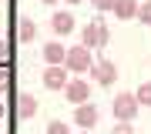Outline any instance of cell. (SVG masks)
Segmentation results:
<instances>
[{
  "instance_id": "cell-1",
  "label": "cell",
  "mask_w": 151,
  "mask_h": 134,
  "mask_svg": "<svg viewBox=\"0 0 151 134\" xmlns=\"http://www.w3.org/2000/svg\"><path fill=\"white\" fill-rule=\"evenodd\" d=\"M64 67H67V74H87V70L94 67V57H91V50L87 47H70L67 54H64Z\"/></svg>"
},
{
  "instance_id": "cell-2",
  "label": "cell",
  "mask_w": 151,
  "mask_h": 134,
  "mask_svg": "<svg viewBox=\"0 0 151 134\" xmlns=\"http://www.w3.org/2000/svg\"><path fill=\"white\" fill-rule=\"evenodd\" d=\"M111 114H114L121 124H131V121H134V114H138L134 94H118V97H114V104H111Z\"/></svg>"
},
{
  "instance_id": "cell-3",
  "label": "cell",
  "mask_w": 151,
  "mask_h": 134,
  "mask_svg": "<svg viewBox=\"0 0 151 134\" xmlns=\"http://www.w3.org/2000/svg\"><path fill=\"white\" fill-rule=\"evenodd\" d=\"M64 94H67L70 104H87V101H91V84H87L84 77H74V80H67Z\"/></svg>"
},
{
  "instance_id": "cell-4",
  "label": "cell",
  "mask_w": 151,
  "mask_h": 134,
  "mask_svg": "<svg viewBox=\"0 0 151 134\" xmlns=\"http://www.w3.org/2000/svg\"><path fill=\"white\" fill-rule=\"evenodd\" d=\"M67 80H70V77H67V67H64V64L44 70V87H50V91H64Z\"/></svg>"
},
{
  "instance_id": "cell-5",
  "label": "cell",
  "mask_w": 151,
  "mask_h": 134,
  "mask_svg": "<svg viewBox=\"0 0 151 134\" xmlns=\"http://www.w3.org/2000/svg\"><path fill=\"white\" fill-rule=\"evenodd\" d=\"M91 77L97 80V84H104V87H111L114 80H118V67H114L111 60H97V64L91 67Z\"/></svg>"
},
{
  "instance_id": "cell-6",
  "label": "cell",
  "mask_w": 151,
  "mask_h": 134,
  "mask_svg": "<svg viewBox=\"0 0 151 134\" xmlns=\"http://www.w3.org/2000/svg\"><path fill=\"white\" fill-rule=\"evenodd\" d=\"M74 124L81 131H91L94 124H97V107L94 104H77L74 107Z\"/></svg>"
},
{
  "instance_id": "cell-7",
  "label": "cell",
  "mask_w": 151,
  "mask_h": 134,
  "mask_svg": "<svg viewBox=\"0 0 151 134\" xmlns=\"http://www.w3.org/2000/svg\"><path fill=\"white\" fill-rule=\"evenodd\" d=\"M50 27H54L57 37L70 34V30H74V14H70V10H54V17H50Z\"/></svg>"
},
{
  "instance_id": "cell-8",
  "label": "cell",
  "mask_w": 151,
  "mask_h": 134,
  "mask_svg": "<svg viewBox=\"0 0 151 134\" xmlns=\"http://www.w3.org/2000/svg\"><path fill=\"white\" fill-rule=\"evenodd\" d=\"M34 114H37V97L27 94V91H24V94H17V118H24V121H27V118H34Z\"/></svg>"
},
{
  "instance_id": "cell-9",
  "label": "cell",
  "mask_w": 151,
  "mask_h": 134,
  "mask_svg": "<svg viewBox=\"0 0 151 134\" xmlns=\"http://www.w3.org/2000/svg\"><path fill=\"white\" fill-rule=\"evenodd\" d=\"M64 54H67V47H64V44H57V40L44 44V60H47V67H57V64H64Z\"/></svg>"
},
{
  "instance_id": "cell-10",
  "label": "cell",
  "mask_w": 151,
  "mask_h": 134,
  "mask_svg": "<svg viewBox=\"0 0 151 134\" xmlns=\"http://www.w3.org/2000/svg\"><path fill=\"white\" fill-rule=\"evenodd\" d=\"M111 14L118 17V20H131V17L138 14V0H114Z\"/></svg>"
},
{
  "instance_id": "cell-11",
  "label": "cell",
  "mask_w": 151,
  "mask_h": 134,
  "mask_svg": "<svg viewBox=\"0 0 151 134\" xmlns=\"http://www.w3.org/2000/svg\"><path fill=\"white\" fill-rule=\"evenodd\" d=\"M34 37H37V24H34L30 17H20V20H17V40H20V44H30Z\"/></svg>"
},
{
  "instance_id": "cell-12",
  "label": "cell",
  "mask_w": 151,
  "mask_h": 134,
  "mask_svg": "<svg viewBox=\"0 0 151 134\" xmlns=\"http://www.w3.org/2000/svg\"><path fill=\"white\" fill-rule=\"evenodd\" d=\"M81 47H87V50L101 47V40H97V20H94V24H84V30H81Z\"/></svg>"
},
{
  "instance_id": "cell-13",
  "label": "cell",
  "mask_w": 151,
  "mask_h": 134,
  "mask_svg": "<svg viewBox=\"0 0 151 134\" xmlns=\"http://www.w3.org/2000/svg\"><path fill=\"white\" fill-rule=\"evenodd\" d=\"M134 101H138V107H151V80H148V84H141V87H138Z\"/></svg>"
},
{
  "instance_id": "cell-14",
  "label": "cell",
  "mask_w": 151,
  "mask_h": 134,
  "mask_svg": "<svg viewBox=\"0 0 151 134\" xmlns=\"http://www.w3.org/2000/svg\"><path fill=\"white\" fill-rule=\"evenodd\" d=\"M134 17H138L141 24H151V0H145V4H138V14H134Z\"/></svg>"
},
{
  "instance_id": "cell-15",
  "label": "cell",
  "mask_w": 151,
  "mask_h": 134,
  "mask_svg": "<svg viewBox=\"0 0 151 134\" xmlns=\"http://www.w3.org/2000/svg\"><path fill=\"white\" fill-rule=\"evenodd\" d=\"M44 134H70V128H67L64 121H50V124H47V131H44Z\"/></svg>"
},
{
  "instance_id": "cell-16",
  "label": "cell",
  "mask_w": 151,
  "mask_h": 134,
  "mask_svg": "<svg viewBox=\"0 0 151 134\" xmlns=\"http://www.w3.org/2000/svg\"><path fill=\"white\" fill-rule=\"evenodd\" d=\"M97 40H101V47H108V40H111V30H108L101 20H97Z\"/></svg>"
},
{
  "instance_id": "cell-17",
  "label": "cell",
  "mask_w": 151,
  "mask_h": 134,
  "mask_svg": "<svg viewBox=\"0 0 151 134\" xmlns=\"http://www.w3.org/2000/svg\"><path fill=\"white\" fill-rule=\"evenodd\" d=\"M7 87H10V70L0 67V91H7Z\"/></svg>"
},
{
  "instance_id": "cell-18",
  "label": "cell",
  "mask_w": 151,
  "mask_h": 134,
  "mask_svg": "<svg viewBox=\"0 0 151 134\" xmlns=\"http://www.w3.org/2000/svg\"><path fill=\"white\" fill-rule=\"evenodd\" d=\"M91 4H94V7H97V10H101V14H104V10H111V7H114V0H91Z\"/></svg>"
},
{
  "instance_id": "cell-19",
  "label": "cell",
  "mask_w": 151,
  "mask_h": 134,
  "mask_svg": "<svg viewBox=\"0 0 151 134\" xmlns=\"http://www.w3.org/2000/svg\"><path fill=\"white\" fill-rule=\"evenodd\" d=\"M111 134H134V128H131V124H121V121H118V128H114Z\"/></svg>"
},
{
  "instance_id": "cell-20",
  "label": "cell",
  "mask_w": 151,
  "mask_h": 134,
  "mask_svg": "<svg viewBox=\"0 0 151 134\" xmlns=\"http://www.w3.org/2000/svg\"><path fill=\"white\" fill-rule=\"evenodd\" d=\"M4 57H7V44L0 40V60H4Z\"/></svg>"
},
{
  "instance_id": "cell-21",
  "label": "cell",
  "mask_w": 151,
  "mask_h": 134,
  "mask_svg": "<svg viewBox=\"0 0 151 134\" xmlns=\"http://www.w3.org/2000/svg\"><path fill=\"white\" fill-rule=\"evenodd\" d=\"M40 4H50V7H54V4H57V0H40Z\"/></svg>"
},
{
  "instance_id": "cell-22",
  "label": "cell",
  "mask_w": 151,
  "mask_h": 134,
  "mask_svg": "<svg viewBox=\"0 0 151 134\" xmlns=\"http://www.w3.org/2000/svg\"><path fill=\"white\" fill-rule=\"evenodd\" d=\"M67 4H84V0H67Z\"/></svg>"
},
{
  "instance_id": "cell-23",
  "label": "cell",
  "mask_w": 151,
  "mask_h": 134,
  "mask_svg": "<svg viewBox=\"0 0 151 134\" xmlns=\"http://www.w3.org/2000/svg\"><path fill=\"white\" fill-rule=\"evenodd\" d=\"M0 118H4V104H0Z\"/></svg>"
},
{
  "instance_id": "cell-24",
  "label": "cell",
  "mask_w": 151,
  "mask_h": 134,
  "mask_svg": "<svg viewBox=\"0 0 151 134\" xmlns=\"http://www.w3.org/2000/svg\"><path fill=\"white\" fill-rule=\"evenodd\" d=\"M81 134H87V131H81Z\"/></svg>"
}]
</instances>
